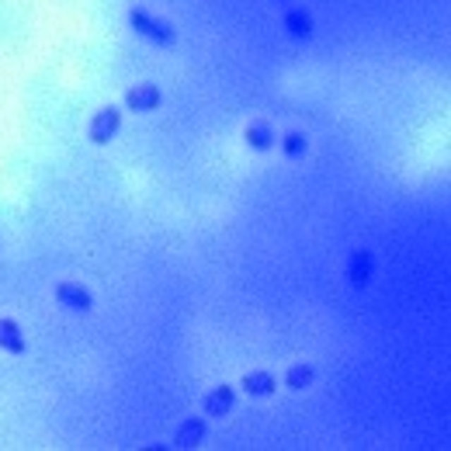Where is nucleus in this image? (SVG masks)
I'll use <instances>...</instances> for the list:
<instances>
[{
    "label": "nucleus",
    "instance_id": "nucleus-7",
    "mask_svg": "<svg viewBox=\"0 0 451 451\" xmlns=\"http://www.w3.org/2000/svg\"><path fill=\"white\" fill-rule=\"evenodd\" d=\"M0 347L11 351V354H21L25 351V337H21V330H18L14 320H0Z\"/></svg>",
    "mask_w": 451,
    "mask_h": 451
},
{
    "label": "nucleus",
    "instance_id": "nucleus-2",
    "mask_svg": "<svg viewBox=\"0 0 451 451\" xmlns=\"http://www.w3.org/2000/svg\"><path fill=\"white\" fill-rule=\"evenodd\" d=\"M56 302L59 306H66V309H73V313H90V291L77 282H63V285L56 288Z\"/></svg>",
    "mask_w": 451,
    "mask_h": 451
},
{
    "label": "nucleus",
    "instance_id": "nucleus-6",
    "mask_svg": "<svg viewBox=\"0 0 451 451\" xmlns=\"http://www.w3.org/2000/svg\"><path fill=\"white\" fill-rule=\"evenodd\" d=\"M233 403H236V396H233L229 385H219V389H212V392L205 396L208 416H226V413L233 410Z\"/></svg>",
    "mask_w": 451,
    "mask_h": 451
},
{
    "label": "nucleus",
    "instance_id": "nucleus-9",
    "mask_svg": "<svg viewBox=\"0 0 451 451\" xmlns=\"http://www.w3.org/2000/svg\"><path fill=\"white\" fill-rule=\"evenodd\" d=\"M243 389L250 396H267V392H275V378L267 371H250V375H243Z\"/></svg>",
    "mask_w": 451,
    "mask_h": 451
},
{
    "label": "nucleus",
    "instance_id": "nucleus-4",
    "mask_svg": "<svg viewBox=\"0 0 451 451\" xmlns=\"http://www.w3.org/2000/svg\"><path fill=\"white\" fill-rule=\"evenodd\" d=\"M125 104L132 112H153L160 104V87L157 83H136L128 94H125Z\"/></svg>",
    "mask_w": 451,
    "mask_h": 451
},
{
    "label": "nucleus",
    "instance_id": "nucleus-10",
    "mask_svg": "<svg viewBox=\"0 0 451 451\" xmlns=\"http://www.w3.org/2000/svg\"><path fill=\"white\" fill-rule=\"evenodd\" d=\"M202 438H205V420H188L177 431V448H195Z\"/></svg>",
    "mask_w": 451,
    "mask_h": 451
},
{
    "label": "nucleus",
    "instance_id": "nucleus-8",
    "mask_svg": "<svg viewBox=\"0 0 451 451\" xmlns=\"http://www.w3.org/2000/svg\"><path fill=\"white\" fill-rule=\"evenodd\" d=\"M246 143H250L253 150H271V143H275V132H271V125H267V122L246 125Z\"/></svg>",
    "mask_w": 451,
    "mask_h": 451
},
{
    "label": "nucleus",
    "instance_id": "nucleus-11",
    "mask_svg": "<svg viewBox=\"0 0 451 451\" xmlns=\"http://www.w3.org/2000/svg\"><path fill=\"white\" fill-rule=\"evenodd\" d=\"M285 25H288V32H291L295 39H309V35H313V21H309L306 11H291V14L285 18Z\"/></svg>",
    "mask_w": 451,
    "mask_h": 451
},
{
    "label": "nucleus",
    "instance_id": "nucleus-13",
    "mask_svg": "<svg viewBox=\"0 0 451 451\" xmlns=\"http://www.w3.org/2000/svg\"><path fill=\"white\" fill-rule=\"evenodd\" d=\"M282 150H285V157H302V153H306V136L288 132L285 139H282Z\"/></svg>",
    "mask_w": 451,
    "mask_h": 451
},
{
    "label": "nucleus",
    "instance_id": "nucleus-1",
    "mask_svg": "<svg viewBox=\"0 0 451 451\" xmlns=\"http://www.w3.org/2000/svg\"><path fill=\"white\" fill-rule=\"evenodd\" d=\"M128 25H132L139 35H146V39L160 42V45H174V39H177V32H174L167 21H157V18H150L146 11H128Z\"/></svg>",
    "mask_w": 451,
    "mask_h": 451
},
{
    "label": "nucleus",
    "instance_id": "nucleus-12",
    "mask_svg": "<svg viewBox=\"0 0 451 451\" xmlns=\"http://www.w3.org/2000/svg\"><path fill=\"white\" fill-rule=\"evenodd\" d=\"M313 382V368L309 365H291L288 368V389H309Z\"/></svg>",
    "mask_w": 451,
    "mask_h": 451
},
{
    "label": "nucleus",
    "instance_id": "nucleus-3",
    "mask_svg": "<svg viewBox=\"0 0 451 451\" xmlns=\"http://www.w3.org/2000/svg\"><path fill=\"white\" fill-rule=\"evenodd\" d=\"M119 125H122V112L119 108H101L94 115V122H90V139L94 143H108L119 132Z\"/></svg>",
    "mask_w": 451,
    "mask_h": 451
},
{
    "label": "nucleus",
    "instance_id": "nucleus-5",
    "mask_svg": "<svg viewBox=\"0 0 451 451\" xmlns=\"http://www.w3.org/2000/svg\"><path fill=\"white\" fill-rule=\"evenodd\" d=\"M347 278L354 288H365L371 278V253L368 250H354L351 253V264H347Z\"/></svg>",
    "mask_w": 451,
    "mask_h": 451
}]
</instances>
